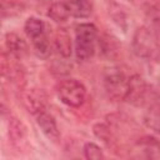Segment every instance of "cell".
I'll list each match as a JSON object with an SVG mask.
<instances>
[{
  "instance_id": "cell-1",
  "label": "cell",
  "mask_w": 160,
  "mask_h": 160,
  "mask_svg": "<svg viewBox=\"0 0 160 160\" xmlns=\"http://www.w3.org/2000/svg\"><path fill=\"white\" fill-rule=\"evenodd\" d=\"M98 29L94 24L82 22L75 28V56L79 61H88L95 52Z\"/></svg>"
},
{
  "instance_id": "cell-2",
  "label": "cell",
  "mask_w": 160,
  "mask_h": 160,
  "mask_svg": "<svg viewBox=\"0 0 160 160\" xmlns=\"http://www.w3.org/2000/svg\"><path fill=\"white\" fill-rule=\"evenodd\" d=\"M104 90L112 101H124L128 95L129 78L118 68L106 69L102 78Z\"/></svg>"
},
{
  "instance_id": "cell-3",
  "label": "cell",
  "mask_w": 160,
  "mask_h": 160,
  "mask_svg": "<svg viewBox=\"0 0 160 160\" xmlns=\"http://www.w3.org/2000/svg\"><path fill=\"white\" fill-rule=\"evenodd\" d=\"M158 41L159 40L151 29H149L148 26H140L134 32L131 48L138 58L150 59L156 54L159 49Z\"/></svg>"
},
{
  "instance_id": "cell-4",
  "label": "cell",
  "mask_w": 160,
  "mask_h": 160,
  "mask_svg": "<svg viewBox=\"0 0 160 160\" xmlns=\"http://www.w3.org/2000/svg\"><path fill=\"white\" fill-rule=\"evenodd\" d=\"M56 94L61 102L71 108L81 106L86 99L85 86L75 79H66L60 81L56 86Z\"/></svg>"
},
{
  "instance_id": "cell-5",
  "label": "cell",
  "mask_w": 160,
  "mask_h": 160,
  "mask_svg": "<svg viewBox=\"0 0 160 160\" xmlns=\"http://www.w3.org/2000/svg\"><path fill=\"white\" fill-rule=\"evenodd\" d=\"M149 95V86L146 81L140 75H132L129 78V89L126 95V101L135 105V106H142L148 101Z\"/></svg>"
},
{
  "instance_id": "cell-6",
  "label": "cell",
  "mask_w": 160,
  "mask_h": 160,
  "mask_svg": "<svg viewBox=\"0 0 160 160\" xmlns=\"http://www.w3.org/2000/svg\"><path fill=\"white\" fill-rule=\"evenodd\" d=\"M22 102L30 112L38 115V114L45 111L46 94L41 89H30L24 92Z\"/></svg>"
},
{
  "instance_id": "cell-7",
  "label": "cell",
  "mask_w": 160,
  "mask_h": 160,
  "mask_svg": "<svg viewBox=\"0 0 160 160\" xmlns=\"http://www.w3.org/2000/svg\"><path fill=\"white\" fill-rule=\"evenodd\" d=\"M36 124L40 128V130L42 131V134L52 142H58L60 139V132L56 125L55 119L48 114L46 111H42L40 114L36 115Z\"/></svg>"
},
{
  "instance_id": "cell-8",
  "label": "cell",
  "mask_w": 160,
  "mask_h": 160,
  "mask_svg": "<svg viewBox=\"0 0 160 160\" xmlns=\"http://www.w3.org/2000/svg\"><path fill=\"white\" fill-rule=\"evenodd\" d=\"M135 150L139 152V156L155 159L160 156V141L154 136H142L138 140Z\"/></svg>"
},
{
  "instance_id": "cell-9",
  "label": "cell",
  "mask_w": 160,
  "mask_h": 160,
  "mask_svg": "<svg viewBox=\"0 0 160 160\" xmlns=\"http://www.w3.org/2000/svg\"><path fill=\"white\" fill-rule=\"evenodd\" d=\"M70 15L78 19H85L89 18L92 12V4L90 0H66L65 1Z\"/></svg>"
},
{
  "instance_id": "cell-10",
  "label": "cell",
  "mask_w": 160,
  "mask_h": 160,
  "mask_svg": "<svg viewBox=\"0 0 160 160\" xmlns=\"http://www.w3.org/2000/svg\"><path fill=\"white\" fill-rule=\"evenodd\" d=\"M55 49L61 58L69 59L72 51V44L70 34L65 29H59L55 35Z\"/></svg>"
},
{
  "instance_id": "cell-11",
  "label": "cell",
  "mask_w": 160,
  "mask_h": 160,
  "mask_svg": "<svg viewBox=\"0 0 160 160\" xmlns=\"http://www.w3.org/2000/svg\"><path fill=\"white\" fill-rule=\"evenodd\" d=\"M5 45L6 49L9 50L10 55L15 58H21L22 55L26 54L28 46L26 42L15 32H8L5 36Z\"/></svg>"
},
{
  "instance_id": "cell-12",
  "label": "cell",
  "mask_w": 160,
  "mask_h": 160,
  "mask_svg": "<svg viewBox=\"0 0 160 160\" xmlns=\"http://www.w3.org/2000/svg\"><path fill=\"white\" fill-rule=\"evenodd\" d=\"M24 31L25 34L28 35V38H30L32 41L39 39L40 36L44 35V31H45V24L41 19L39 18H35V16H31L29 18L25 24H24Z\"/></svg>"
},
{
  "instance_id": "cell-13",
  "label": "cell",
  "mask_w": 160,
  "mask_h": 160,
  "mask_svg": "<svg viewBox=\"0 0 160 160\" xmlns=\"http://www.w3.org/2000/svg\"><path fill=\"white\" fill-rule=\"evenodd\" d=\"M144 124L146 128L160 135V105L154 104L144 114Z\"/></svg>"
},
{
  "instance_id": "cell-14",
  "label": "cell",
  "mask_w": 160,
  "mask_h": 160,
  "mask_svg": "<svg viewBox=\"0 0 160 160\" xmlns=\"http://www.w3.org/2000/svg\"><path fill=\"white\" fill-rule=\"evenodd\" d=\"M48 16L51 20H54L55 22H64L71 15H70V11H69L66 2L55 1L50 5V8L48 10Z\"/></svg>"
},
{
  "instance_id": "cell-15",
  "label": "cell",
  "mask_w": 160,
  "mask_h": 160,
  "mask_svg": "<svg viewBox=\"0 0 160 160\" xmlns=\"http://www.w3.org/2000/svg\"><path fill=\"white\" fill-rule=\"evenodd\" d=\"M99 46H100L102 54L106 55V56H109V58L115 56L116 52H118V49H119L116 40H115L114 38L109 36V35H104V36L100 38V40H99Z\"/></svg>"
},
{
  "instance_id": "cell-16",
  "label": "cell",
  "mask_w": 160,
  "mask_h": 160,
  "mask_svg": "<svg viewBox=\"0 0 160 160\" xmlns=\"http://www.w3.org/2000/svg\"><path fill=\"white\" fill-rule=\"evenodd\" d=\"M34 50L35 54L41 59H48L51 55V44L49 42L48 38L45 35L40 36L39 39L34 40Z\"/></svg>"
},
{
  "instance_id": "cell-17",
  "label": "cell",
  "mask_w": 160,
  "mask_h": 160,
  "mask_svg": "<svg viewBox=\"0 0 160 160\" xmlns=\"http://www.w3.org/2000/svg\"><path fill=\"white\" fill-rule=\"evenodd\" d=\"M92 131L95 134V136L98 139H100L104 144H106L108 146H110V144L114 141V138H112V132L110 130V128L105 124H95L94 128H92Z\"/></svg>"
},
{
  "instance_id": "cell-18",
  "label": "cell",
  "mask_w": 160,
  "mask_h": 160,
  "mask_svg": "<svg viewBox=\"0 0 160 160\" xmlns=\"http://www.w3.org/2000/svg\"><path fill=\"white\" fill-rule=\"evenodd\" d=\"M84 155L86 159H90V160H100V159H104V151L102 149L96 145L95 142H86L84 145Z\"/></svg>"
},
{
  "instance_id": "cell-19",
  "label": "cell",
  "mask_w": 160,
  "mask_h": 160,
  "mask_svg": "<svg viewBox=\"0 0 160 160\" xmlns=\"http://www.w3.org/2000/svg\"><path fill=\"white\" fill-rule=\"evenodd\" d=\"M10 135L15 140L22 139V136L25 135V128L21 122L18 121V119H11L10 121Z\"/></svg>"
},
{
  "instance_id": "cell-20",
  "label": "cell",
  "mask_w": 160,
  "mask_h": 160,
  "mask_svg": "<svg viewBox=\"0 0 160 160\" xmlns=\"http://www.w3.org/2000/svg\"><path fill=\"white\" fill-rule=\"evenodd\" d=\"M152 31H154L155 36L158 38V40H160V18L154 19V22H152Z\"/></svg>"
},
{
  "instance_id": "cell-21",
  "label": "cell",
  "mask_w": 160,
  "mask_h": 160,
  "mask_svg": "<svg viewBox=\"0 0 160 160\" xmlns=\"http://www.w3.org/2000/svg\"><path fill=\"white\" fill-rule=\"evenodd\" d=\"M155 56V59H156V61L160 64V46H159V49H158V51H156V54L154 55Z\"/></svg>"
},
{
  "instance_id": "cell-22",
  "label": "cell",
  "mask_w": 160,
  "mask_h": 160,
  "mask_svg": "<svg viewBox=\"0 0 160 160\" xmlns=\"http://www.w3.org/2000/svg\"><path fill=\"white\" fill-rule=\"evenodd\" d=\"M159 91H160V78H159Z\"/></svg>"
}]
</instances>
